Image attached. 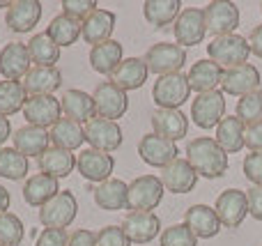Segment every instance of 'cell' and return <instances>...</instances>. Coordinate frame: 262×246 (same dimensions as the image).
<instances>
[{"mask_svg": "<svg viewBox=\"0 0 262 246\" xmlns=\"http://www.w3.org/2000/svg\"><path fill=\"white\" fill-rule=\"evenodd\" d=\"M191 118L200 129H214L226 118V95L221 90L203 92L191 104Z\"/></svg>", "mask_w": 262, "mask_h": 246, "instance_id": "9c48e42d", "label": "cell"}, {"mask_svg": "<svg viewBox=\"0 0 262 246\" xmlns=\"http://www.w3.org/2000/svg\"><path fill=\"white\" fill-rule=\"evenodd\" d=\"M49 138H51V143H53V147L74 152L85 143V129L78 122H74V120L60 118L58 122L49 129Z\"/></svg>", "mask_w": 262, "mask_h": 246, "instance_id": "1f68e13d", "label": "cell"}, {"mask_svg": "<svg viewBox=\"0 0 262 246\" xmlns=\"http://www.w3.org/2000/svg\"><path fill=\"white\" fill-rule=\"evenodd\" d=\"M182 14V3L180 0H145L143 3V16L147 23L157 28L170 26L177 21Z\"/></svg>", "mask_w": 262, "mask_h": 246, "instance_id": "836d02e7", "label": "cell"}, {"mask_svg": "<svg viewBox=\"0 0 262 246\" xmlns=\"http://www.w3.org/2000/svg\"><path fill=\"white\" fill-rule=\"evenodd\" d=\"M28 170H30L28 156H23L14 147H0V177L16 182V180L26 177Z\"/></svg>", "mask_w": 262, "mask_h": 246, "instance_id": "f35d334b", "label": "cell"}, {"mask_svg": "<svg viewBox=\"0 0 262 246\" xmlns=\"http://www.w3.org/2000/svg\"><path fill=\"white\" fill-rule=\"evenodd\" d=\"M85 143H90L92 150L99 152H115L120 145H122L124 136H122V127L113 120H106L95 115L92 120L85 122Z\"/></svg>", "mask_w": 262, "mask_h": 246, "instance_id": "ba28073f", "label": "cell"}, {"mask_svg": "<svg viewBox=\"0 0 262 246\" xmlns=\"http://www.w3.org/2000/svg\"><path fill=\"white\" fill-rule=\"evenodd\" d=\"M186 78H189L191 90H195L198 95H203V92H212V90H216V87L221 85L223 69L219 67L214 60L205 58V60H198V62L189 69Z\"/></svg>", "mask_w": 262, "mask_h": 246, "instance_id": "83f0119b", "label": "cell"}, {"mask_svg": "<svg viewBox=\"0 0 262 246\" xmlns=\"http://www.w3.org/2000/svg\"><path fill=\"white\" fill-rule=\"evenodd\" d=\"M122 230L131 244H149L161 233V219L154 212H129L122 221Z\"/></svg>", "mask_w": 262, "mask_h": 246, "instance_id": "e0dca14e", "label": "cell"}, {"mask_svg": "<svg viewBox=\"0 0 262 246\" xmlns=\"http://www.w3.org/2000/svg\"><path fill=\"white\" fill-rule=\"evenodd\" d=\"M41 12H44V7L39 0H14L5 14V23L12 32L26 35L39 23Z\"/></svg>", "mask_w": 262, "mask_h": 246, "instance_id": "d6986e66", "label": "cell"}, {"mask_svg": "<svg viewBox=\"0 0 262 246\" xmlns=\"http://www.w3.org/2000/svg\"><path fill=\"white\" fill-rule=\"evenodd\" d=\"M60 7H62V14H69V16L78 18V21H85L97 9V3L95 0H62Z\"/></svg>", "mask_w": 262, "mask_h": 246, "instance_id": "ee69618b", "label": "cell"}, {"mask_svg": "<svg viewBox=\"0 0 262 246\" xmlns=\"http://www.w3.org/2000/svg\"><path fill=\"white\" fill-rule=\"evenodd\" d=\"M260 12H262V5H260Z\"/></svg>", "mask_w": 262, "mask_h": 246, "instance_id": "11a10c76", "label": "cell"}, {"mask_svg": "<svg viewBox=\"0 0 262 246\" xmlns=\"http://www.w3.org/2000/svg\"><path fill=\"white\" fill-rule=\"evenodd\" d=\"M260 72L251 62L239 64L232 69H223V81H221V92L232 97H244L249 92L260 90Z\"/></svg>", "mask_w": 262, "mask_h": 246, "instance_id": "2e32d148", "label": "cell"}, {"mask_svg": "<svg viewBox=\"0 0 262 246\" xmlns=\"http://www.w3.org/2000/svg\"><path fill=\"white\" fill-rule=\"evenodd\" d=\"M244 131L246 127L239 122V118H223L221 124L216 127V138L214 141L219 143L226 154H237L239 150H244Z\"/></svg>", "mask_w": 262, "mask_h": 246, "instance_id": "e575fe53", "label": "cell"}, {"mask_svg": "<svg viewBox=\"0 0 262 246\" xmlns=\"http://www.w3.org/2000/svg\"><path fill=\"white\" fill-rule=\"evenodd\" d=\"M249 46H251V53L262 58V26H255L251 30V37H249Z\"/></svg>", "mask_w": 262, "mask_h": 246, "instance_id": "f907efd6", "label": "cell"}, {"mask_svg": "<svg viewBox=\"0 0 262 246\" xmlns=\"http://www.w3.org/2000/svg\"><path fill=\"white\" fill-rule=\"evenodd\" d=\"M205 23H207V32L214 37L223 35H235L239 28V7L230 0H214V3L205 5Z\"/></svg>", "mask_w": 262, "mask_h": 246, "instance_id": "30bf717a", "label": "cell"}, {"mask_svg": "<svg viewBox=\"0 0 262 246\" xmlns=\"http://www.w3.org/2000/svg\"><path fill=\"white\" fill-rule=\"evenodd\" d=\"M244 175L253 187H262V152H251V154H246Z\"/></svg>", "mask_w": 262, "mask_h": 246, "instance_id": "f6af8a7d", "label": "cell"}, {"mask_svg": "<svg viewBox=\"0 0 262 246\" xmlns=\"http://www.w3.org/2000/svg\"><path fill=\"white\" fill-rule=\"evenodd\" d=\"M163 182L157 175H140L129 184L127 210L131 212H152L163 200Z\"/></svg>", "mask_w": 262, "mask_h": 246, "instance_id": "277c9868", "label": "cell"}, {"mask_svg": "<svg viewBox=\"0 0 262 246\" xmlns=\"http://www.w3.org/2000/svg\"><path fill=\"white\" fill-rule=\"evenodd\" d=\"M21 83L26 87L28 97L53 95L62 85V74H60L58 67H32Z\"/></svg>", "mask_w": 262, "mask_h": 246, "instance_id": "4316f807", "label": "cell"}, {"mask_svg": "<svg viewBox=\"0 0 262 246\" xmlns=\"http://www.w3.org/2000/svg\"><path fill=\"white\" fill-rule=\"evenodd\" d=\"M159 246H198V237L191 233L186 223H175L170 228L161 230Z\"/></svg>", "mask_w": 262, "mask_h": 246, "instance_id": "b9f144b4", "label": "cell"}, {"mask_svg": "<svg viewBox=\"0 0 262 246\" xmlns=\"http://www.w3.org/2000/svg\"><path fill=\"white\" fill-rule=\"evenodd\" d=\"M147 74H149V69H147V64H145V60L124 58L122 62L118 64V69L111 74V81L118 87H122L124 92H129V90L143 87L145 81H147Z\"/></svg>", "mask_w": 262, "mask_h": 246, "instance_id": "f1b7e54d", "label": "cell"}, {"mask_svg": "<svg viewBox=\"0 0 262 246\" xmlns=\"http://www.w3.org/2000/svg\"><path fill=\"white\" fill-rule=\"evenodd\" d=\"M214 212H216L219 221L223 228H239L244 223L246 214H249V200H246V191L242 189H226L214 203Z\"/></svg>", "mask_w": 262, "mask_h": 246, "instance_id": "8fae6325", "label": "cell"}, {"mask_svg": "<svg viewBox=\"0 0 262 246\" xmlns=\"http://www.w3.org/2000/svg\"><path fill=\"white\" fill-rule=\"evenodd\" d=\"M37 164H39V170L44 175H51V177H55V180H62V177H69L72 170L76 168V154L51 145L49 150L37 159Z\"/></svg>", "mask_w": 262, "mask_h": 246, "instance_id": "f546056e", "label": "cell"}, {"mask_svg": "<svg viewBox=\"0 0 262 246\" xmlns=\"http://www.w3.org/2000/svg\"><path fill=\"white\" fill-rule=\"evenodd\" d=\"M9 203H12V196H9V191L0 184V214L9 210Z\"/></svg>", "mask_w": 262, "mask_h": 246, "instance_id": "f5cc1de1", "label": "cell"}, {"mask_svg": "<svg viewBox=\"0 0 262 246\" xmlns=\"http://www.w3.org/2000/svg\"><path fill=\"white\" fill-rule=\"evenodd\" d=\"M186 161L193 166L198 177L216 180L228 173V154L219 147V143L209 136H200L186 145Z\"/></svg>", "mask_w": 262, "mask_h": 246, "instance_id": "6da1fadb", "label": "cell"}, {"mask_svg": "<svg viewBox=\"0 0 262 246\" xmlns=\"http://www.w3.org/2000/svg\"><path fill=\"white\" fill-rule=\"evenodd\" d=\"M244 145L251 152H262V122L251 124L244 131Z\"/></svg>", "mask_w": 262, "mask_h": 246, "instance_id": "7dc6e473", "label": "cell"}, {"mask_svg": "<svg viewBox=\"0 0 262 246\" xmlns=\"http://www.w3.org/2000/svg\"><path fill=\"white\" fill-rule=\"evenodd\" d=\"M30 53H28V44L23 41H9L0 49V74L5 81H18L26 78L30 72Z\"/></svg>", "mask_w": 262, "mask_h": 246, "instance_id": "ac0fdd59", "label": "cell"}, {"mask_svg": "<svg viewBox=\"0 0 262 246\" xmlns=\"http://www.w3.org/2000/svg\"><path fill=\"white\" fill-rule=\"evenodd\" d=\"M67 246H97V233L88 228H81V230H74L69 235V244Z\"/></svg>", "mask_w": 262, "mask_h": 246, "instance_id": "681fc988", "label": "cell"}, {"mask_svg": "<svg viewBox=\"0 0 262 246\" xmlns=\"http://www.w3.org/2000/svg\"><path fill=\"white\" fill-rule=\"evenodd\" d=\"M69 244V235L62 228H44L37 237L35 246H67Z\"/></svg>", "mask_w": 262, "mask_h": 246, "instance_id": "bcb514c9", "label": "cell"}, {"mask_svg": "<svg viewBox=\"0 0 262 246\" xmlns=\"http://www.w3.org/2000/svg\"><path fill=\"white\" fill-rule=\"evenodd\" d=\"M21 113L28 120V124L46 129V127H53L60 120L62 106H60L58 97H53V95H37V97H28Z\"/></svg>", "mask_w": 262, "mask_h": 246, "instance_id": "7c38bea8", "label": "cell"}, {"mask_svg": "<svg viewBox=\"0 0 262 246\" xmlns=\"http://www.w3.org/2000/svg\"><path fill=\"white\" fill-rule=\"evenodd\" d=\"M26 237V226L12 212L0 214V244L5 246H18Z\"/></svg>", "mask_w": 262, "mask_h": 246, "instance_id": "60d3db41", "label": "cell"}, {"mask_svg": "<svg viewBox=\"0 0 262 246\" xmlns=\"http://www.w3.org/2000/svg\"><path fill=\"white\" fill-rule=\"evenodd\" d=\"M81 32H83V21L69 16V14H58V16L49 23L46 35H49L58 46H72V44H76Z\"/></svg>", "mask_w": 262, "mask_h": 246, "instance_id": "d590c367", "label": "cell"}, {"mask_svg": "<svg viewBox=\"0 0 262 246\" xmlns=\"http://www.w3.org/2000/svg\"><path fill=\"white\" fill-rule=\"evenodd\" d=\"M0 246H5V244H0Z\"/></svg>", "mask_w": 262, "mask_h": 246, "instance_id": "9f6ffc18", "label": "cell"}, {"mask_svg": "<svg viewBox=\"0 0 262 246\" xmlns=\"http://www.w3.org/2000/svg\"><path fill=\"white\" fill-rule=\"evenodd\" d=\"M138 154L140 159L145 161L152 168H166L170 161L177 159L180 150H177V143L168 141L163 136H157V133H145L138 143Z\"/></svg>", "mask_w": 262, "mask_h": 246, "instance_id": "5bb4252c", "label": "cell"}, {"mask_svg": "<svg viewBox=\"0 0 262 246\" xmlns=\"http://www.w3.org/2000/svg\"><path fill=\"white\" fill-rule=\"evenodd\" d=\"M161 182H163V189L170 193H189L198 184V173H195L193 166L186 159L177 156L166 168H161Z\"/></svg>", "mask_w": 262, "mask_h": 246, "instance_id": "44dd1931", "label": "cell"}, {"mask_svg": "<svg viewBox=\"0 0 262 246\" xmlns=\"http://www.w3.org/2000/svg\"><path fill=\"white\" fill-rule=\"evenodd\" d=\"M78 212L76 196L72 191H60L55 198H51L44 207L39 210V223L44 228H62L67 230V226L74 223Z\"/></svg>", "mask_w": 262, "mask_h": 246, "instance_id": "52a82bcc", "label": "cell"}, {"mask_svg": "<svg viewBox=\"0 0 262 246\" xmlns=\"http://www.w3.org/2000/svg\"><path fill=\"white\" fill-rule=\"evenodd\" d=\"M12 141H14V150H18L23 156H28V159H32V156L39 159V156L51 147L49 145L51 143L49 131H46V129H39V127H32V124H26V127L16 129Z\"/></svg>", "mask_w": 262, "mask_h": 246, "instance_id": "603a6c76", "label": "cell"}, {"mask_svg": "<svg viewBox=\"0 0 262 246\" xmlns=\"http://www.w3.org/2000/svg\"><path fill=\"white\" fill-rule=\"evenodd\" d=\"M235 118H239V122L244 124V127L262 122V90H255V92H249V95L239 97Z\"/></svg>", "mask_w": 262, "mask_h": 246, "instance_id": "ab89813d", "label": "cell"}, {"mask_svg": "<svg viewBox=\"0 0 262 246\" xmlns=\"http://www.w3.org/2000/svg\"><path fill=\"white\" fill-rule=\"evenodd\" d=\"M184 223L191 228V233L198 239H212L221 233V221H219L214 207L209 205H191L184 212Z\"/></svg>", "mask_w": 262, "mask_h": 246, "instance_id": "7402d4cb", "label": "cell"}, {"mask_svg": "<svg viewBox=\"0 0 262 246\" xmlns=\"http://www.w3.org/2000/svg\"><path fill=\"white\" fill-rule=\"evenodd\" d=\"M115 30V14L111 12V9H101L97 7L95 12L90 14V16L83 21V32L81 37L85 39V44H104V41L111 39V35H113Z\"/></svg>", "mask_w": 262, "mask_h": 246, "instance_id": "cb8c5ba5", "label": "cell"}, {"mask_svg": "<svg viewBox=\"0 0 262 246\" xmlns=\"http://www.w3.org/2000/svg\"><path fill=\"white\" fill-rule=\"evenodd\" d=\"M149 122H152L157 136H163L172 143L182 141L189 131V118L180 108H157L149 118Z\"/></svg>", "mask_w": 262, "mask_h": 246, "instance_id": "ffe728a7", "label": "cell"}, {"mask_svg": "<svg viewBox=\"0 0 262 246\" xmlns=\"http://www.w3.org/2000/svg\"><path fill=\"white\" fill-rule=\"evenodd\" d=\"M207 53H209V60H214L221 69H232L249 62L251 46L246 37L235 32V35L214 37L207 44Z\"/></svg>", "mask_w": 262, "mask_h": 246, "instance_id": "7a4b0ae2", "label": "cell"}, {"mask_svg": "<svg viewBox=\"0 0 262 246\" xmlns=\"http://www.w3.org/2000/svg\"><path fill=\"white\" fill-rule=\"evenodd\" d=\"M28 53H30V60L35 62V67H55V62L60 60V46L46 32H39V35L30 37Z\"/></svg>", "mask_w": 262, "mask_h": 246, "instance_id": "8d00e7d4", "label": "cell"}, {"mask_svg": "<svg viewBox=\"0 0 262 246\" xmlns=\"http://www.w3.org/2000/svg\"><path fill=\"white\" fill-rule=\"evenodd\" d=\"M122 60V44L115 39H108L90 49V64L99 74H113Z\"/></svg>", "mask_w": 262, "mask_h": 246, "instance_id": "d6a6232c", "label": "cell"}, {"mask_svg": "<svg viewBox=\"0 0 262 246\" xmlns=\"http://www.w3.org/2000/svg\"><path fill=\"white\" fill-rule=\"evenodd\" d=\"M7 138H12V122H9V118L0 115V145L7 143Z\"/></svg>", "mask_w": 262, "mask_h": 246, "instance_id": "816d5d0a", "label": "cell"}, {"mask_svg": "<svg viewBox=\"0 0 262 246\" xmlns=\"http://www.w3.org/2000/svg\"><path fill=\"white\" fill-rule=\"evenodd\" d=\"M92 193H95L97 207H101V210H106V212H118V210L127 207L129 184L118 177H111V180H106V182L97 184V187L92 189Z\"/></svg>", "mask_w": 262, "mask_h": 246, "instance_id": "484cf974", "label": "cell"}, {"mask_svg": "<svg viewBox=\"0 0 262 246\" xmlns=\"http://www.w3.org/2000/svg\"><path fill=\"white\" fill-rule=\"evenodd\" d=\"M92 99H95V113L99 118L113 120L118 122L120 118H124V113L129 110V97L122 87H118L113 81H104L95 87L92 92Z\"/></svg>", "mask_w": 262, "mask_h": 246, "instance_id": "8992f818", "label": "cell"}, {"mask_svg": "<svg viewBox=\"0 0 262 246\" xmlns=\"http://www.w3.org/2000/svg\"><path fill=\"white\" fill-rule=\"evenodd\" d=\"M145 64L157 76H168V74H180L186 64V49L170 41H159L152 44L145 53Z\"/></svg>", "mask_w": 262, "mask_h": 246, "instance_id": "3957f363", "label": "cell"}, {"mask_svg": "<svg viewBox=\"0 0 262 246\" xmlns=\"http://www.w3.org/2000/svg\"><path fill=\"white\" fill-rule=\"evenodd\" d=\"M97 246H131L122 226H106L97 230Z\"/></svg>", "mask_w": 262, "mask_h": 246, "instance_id": "7bdbcfd3", "label": "cell"}, {"mask_svg": "<svg viewBox=\"0 0 262 246\" xmlns=\"http://www.w3.org/2000/svg\"><path fill=\"white\" fill-rule=\"evenodd\" d=\"M172 32L180 46H195L207 35V23H205V9L186 7L172 23Z\"/></svg>", "mask_w": 262, "mask_h": 246, "instance_id": "4fadbf2b", "label": "cell"}, {"mask_svg": "<svg viewBox=\"0 0 262 246\" xmlns=\"http://www.w3.org/2000/svg\"><path fill=\"white\" fill-rule=\"evenodd\" d=\"M28 99V92L21 81H0V115H9L23 110Z\"/></svg>", "mask_w": 262, "mask_h": 246, "instance_id": "74e56055", "label": "cell"}, {"mask_svg": "<svg viewBox=\"0 0 262 246\" xmlns=\"http://www.w3.org/2000/svg\"><path fill=\"white\" fill-rule=\"evenodd\" d=\"M9 5H12L9 0H0V7H3V9H9Z\"/></svg>", "mask_w": 262, "mask_h": 246, "instance_id": "db71d44e", "label": "cell"}, {"mask_svg": "<svg viewBox=\"0 0 262 246\" xmlns=\"http://www.w3.org/2000/svg\"><path fill=\"white\" fill-rule=\"evenodd\" d=\"M246 200H249V212L253 219L262 221V187H253L246 191Z\"/></svg>", "mask_w": 262, "mask_h": 246, "instance_id": "c3c4849f", "label": "cell"}, {"mask_svg": "<svg viewBox=\"0 0 262 246\" xmlns=\"http://www.w3.org/2000/svg\"><path fill=\"white\" fill-rule=\"evenodd\" d=\"M76 168H78V173L83 175V180L101 184V182H106V180H111V173H113V168H115V159L108 152H99V150H92V147H85V150L76 156Z\"/></svg>", "mask_w": 262, "mask_h": 246, "instance_id": "9a60e30c", "label": "cell"}, {"mask_svg": "<svg viewBox=\"0 0 262 246\" xmlns=\"http://www.w3.org/2000/svg\"><path fill=\"white\" fill-rule=\"evenodd\" d=\"M60 106H62V113L67 120H74V122H88V120L95 118V99H92V95H88V92L83 90H67L62 95V99H60Z\"/></svg>", "mask_w": 262, "mask_h": 246, "instance_id": "4dcf8cb0", "label": "cell"}, {"mask_svg": "<svg viewBox=\"0 0 262 246\" xmlns=\"http://www.w3.org/2000/svg\"><path fill=\"white\" fill-rule=\"evenodd\" d=\"M60 193V184L55 177L51 175H44V173H37L32 177L26 180L23 184V200L28 203L30 207H44L51 198H55Z\"/></svg>", "mask_w": 262, "mask_h": 246, "instance_id": "d4e9b609", "label": "cell"}, {"mask_svg": "<svg viewBox=\"0 0 262 246\" xmlns=\"http://www.w3.org/2000/svg\"><path fill=\"white\" fill-rule=\"evenodd\" d=\"M191 97V85L186 74H168L159 76L152 87V99L157 108H180Z\"/></svg>", "mask_w": 262, "mask_h": 246, "instance_id": "5b68a950", "label": "cell"}]
</instances>
